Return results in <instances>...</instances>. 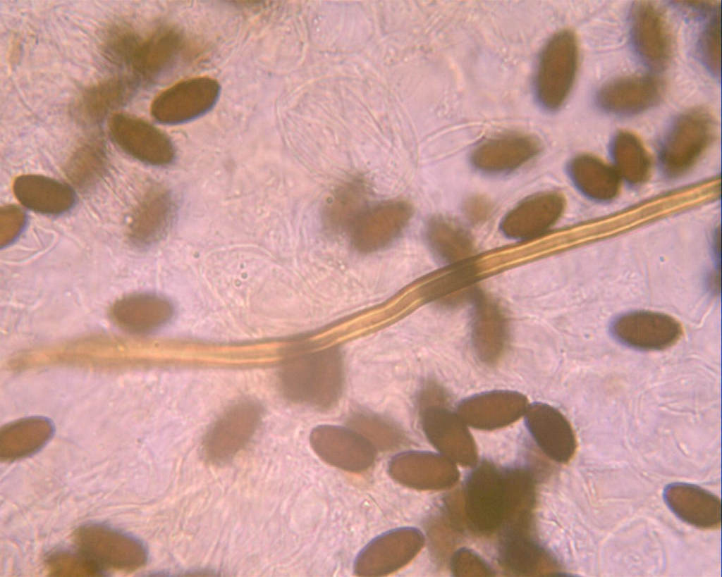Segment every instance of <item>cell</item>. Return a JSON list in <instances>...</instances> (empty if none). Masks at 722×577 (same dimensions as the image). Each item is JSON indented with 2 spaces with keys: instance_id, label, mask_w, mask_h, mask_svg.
<instances>
[{
  "instance_id": "cell-15",
  "label": "cell",
  "mask_w": 722,
  "mask_h": 577,
  "mask_svg": "<svg viewBox=\"0 0 722 577\" xmlns=\"http://www.w3.org/2000/svg\"><path fill=\"white\" fill-rule=\"evenodd\" d=\"M665 92L663 81L654 75H629L610 81L599 90L596 100L605 111L632 115L656 105Z\"/></svg>"
},
{
  "instance_id": "cell-11",
  "label": "cell",
  "mask_w": 722,
  "mask_h": 577,
  "mask_svg": "<svg viewBox=\"0 0 722 577\" xmlns=\"http://www.w3.org/2000/svg\"><path fill=\"white\" fill-rule=\"evenodd\" d=\"M611 331L620 343L640 350H663L674 345L683 335L680 323L656 311L638 310L618 316Z\"/></svg>"
},
{
  "instance_id": "cell-34",
  "label": "cell",
  "mask_w": 722,
  "mask_h": 577,
  "mask_svg": "<svg viewBox=\"0 0 722 577\" xmlns=\"http://www.w3.org/2000/svg\"><path fill=\"white\" fill-rule=\"evenodd\" d=\"M349 427L363 435L374 448L390 450L405 440L403 431L393 423L377 414L356 412L349 419Z\"/></svg>"
},
{
  "instance_id": "cell-7",
  "label": "cell",
  "mask_w": 722,
  "mask_h": 577,
  "mask_svg": "<svg viewBox=\"0 0 722 577\" xmlns=\"http://www.w3.org/2000/svg\"><path fill=\"white\" fill-rule=\"evenodd\" d=\"M424 544L421 531L412 527L396 528L377 536L358 553L353 571L360 576H382L410 562Z\"/></svg>"
},
{
  "instance_id": "cell-18",
  "label": "cell",
  "mask_w": 722,
  "mask_h": 577,
  "mask_svg": "<svg viewBox=\"0 0 722 577\" xmlns=\"http://www.w3.org/2000/svg\"><path fill=\"white\" fill-rule=\"evenodd\" d=\"M183 34L173 27H162L141 39L130 66L137 77L154 82L166 75L188 51Z\"/></svg>"
},
{
  "instance_id": "cell-6",
  "label": "cell",
  "mask_w": 722,
  "mask_h": 577,
  "mask_svg": "<svg viewBox=\"0 0 722 577\" xmlns=\"http://www.w3.org/2000/svg\"><path fill=\"white\" fill-rule=\"evenodd\" d=\"M220 92L219 83L212 77L184 80L157 94L152 101L150 113L162 124L186 123L209 112L216 104Z\"/></svg>"
},
{
  "instance_id": "cell-35",
  "label": "cell",
  "mask_w": 722,
  "mask_h": 577,
  "mask_svg": "<svg viewBox=\"0 0 722 577\" xmlns=\"http://www.w3.org/2000/svg\"><path fill=\"white\" fill-rule=\"evenodd\" d=\"M509 531L501 549L503 564L512 571L521 574L533 571L540 557L538 547L519 531Z\"/></svg>"
},
{
  "instance_id": "cell-16",
  "label": "cell",
  "mask_w": 722,
  "mask_h": 577,
  "mask_svg": "<svg viewBox=\"0 0 722 577\" xmlns=\"http://www.w3.org/2000/svg\"><path fill=\"white\" fill-rule=\"evenodd\" d=\"M565 209L563 197L543 192L527 197L510 210L501 221L502 232L511 239L528 240L552 227Z\"/></svg>"
},
{
  "instance_id": "cell-8",
  "label": "cell",
  "mask_w": 722,
  "mask_h": 577,
  "mask_svg": "<svg viewBox=\"0 0 722 577\" xmlns=\"http://www.w3.org/2000/svg\"><path fill=\"white\" fill-rule=\"evenodd\" d=\"M412 214V206L403 200H389L366 208L349 230L353 247L366 254L382 249L400 236Z\"/></svg>"
},
{
  "instance_id": "cell-12",
  "label": "cell",
  "mask_w": 722,
  "mask_h": 577,
  "mask_svg": "<svg viewBox=\"0 0 722 577\" xmlns=\"http://www.w3.org/2000/svg\"><path fill=\"white\" fill-rule=\"evenodd\" d=\"M466 492L467 515L473 526L483 531L494 529L510 505L506 476L482 466L470 476Z\"/></svg>"
},
{
  "instance_id": "cell-37",
  "label": "cell",
  "mask_w": 722,
  "mask_h": 577,
  "mask_svg": "<svg viewBox=\"0 0 722 577\" xmlns=\"http://www.w3.org/2000/svg\"><path fill=\"white\" fill-rule=\"evenodd\" d=\"M141 39L130 28L116 25L107 30L103 42V51L114 63L130 66Z\"/></svg>"
},
{
  "instance_id": "cell-32",
  "label": "cell",
  "mask_w": 722,
  "mask_h": 577,
  "mask_svg": "<svg viewBox=\"0 0 722 577\" xmlns=\"http://www.w3.org/2000/svg\"><path fill=\"white\" fill-rule=\"evenodd\" d=\"M106 165V149L99 137H91L82 142L66 161V175L80 189L93 186L102 177Z\"/></svg>"
},
{
  "instance_id": "cell-9",
  "label": "cell",
  "mask_w": 722,
  "mask_h": 577,
  "mask_svg": "<svg viewBox=\"0 0 722 577\" xmlns=\"http://www.w3.org/2000/svg\"><path fill=\"white\" fill-rule=\"evenodd\" d=\"M113 142L135 159L153 166L171 163L176 156L169 137L149 123L133 116L117 113L108 124Z\"/></svg>"
},
{
  "instance_id": "cell-39",
  "label": "cell",
  "mask_w": 722,
  "mask_h": 577,
  "mask_svg": "<svg viewBox=\"0 0 722 577\" xmlns=\"http://www.w3.org/2000/svg\"><path fill=\"white\" fill-rule=\"evenodd\" d=\"M1 246L10 243L18 235L24 223L23 212L14 206L1 207Z\"/></svg>"
},
{
  "instance_id": "cell-38",
  "label": "cell",
  "mask_w": 722,
  "mask_h": 577,
  "mask_svg": "<svg viewBox=\"0 0 722 577\" xmlns=\"http://www.w3.org/2000/svg\"><path fill=\"white\" fill-rule=\"evenodd\" d=\"M699 56L706 68L715 75L721 74V8L716 11L699 39Z\"/></svg>"
},
{
  "instance_id": "cell-25",
  "label": "cell",
  "mask_w": 722,
  "mask_h": 577,
  "mask_svg": "<svg viewBox=\"0 0 722 577\" xmlns=\"http://www.w3.org/2000/svg\"><path fill=\"white\" fill-rule=\"evenodd\" d=\"M479 269L470 260L452 266L422 287L421 295L441 307L455 308L472 302L479 290Z\"/></svg>"
},
{
  "instance_id": "cell-31",
  "label": "cell",
  "mask_w": 722,
  "mask_h": 577,
  "mask_svg": "<svg viewBox=\"0 0 722 577\" xmlns=\"http://www.w3.org/2000/svg\"><path fill=\"white\" fill-rule=\"evenodd\" d=\"M426 238L436 256L452 266L470 260L474 252L473 240L466 230L443 217L429 221Z\"/></svg>"
},
{
  "instance_id": "cell-13",
  "label": "cell",
  "mask_w": 722,
  "mask_h": 577,
  "mask_svg": "<svg viewBox=\"0 0 722 577\" xmlns=\"http://www.w3.org/2000/svg\"><path fill=\"white\" fill-rule=\"evenodd\" d=\"M470 304L472 348L481 362L493 365L502 357L508 347V317L499 304L481 289Z\"/></svg>"
},
{
  "instance_id": "cell-5",
  "label": "cell",
  "mask_w": 722,
  "mask_h": 577,
  "mask_svg": "<svg viewBox=\"0 0 722 577\" xmlns=\"http://www.w3.org/2000/svg\"><path fill=\"white\" fill-rule=\"evenodd\" d=\"M262 419L255 402L240 401L227 409L210 426L202 441L205 459L214 464L233 459L251 441Z\"/></svg>"
},
{
  "instance_id": "cell-33",
  "label": "cell",
  "mask_w": 722,
  "mask_h": 577,
  "mask_svg": "<svg viewBox=\"0 0 722 577\" xmlns=\"http://www.w3.org/2000/svg\"><path fill=\"white\" fill-rule=\"evenodd\" d=\"M612 154L619 175L634 184L647 179L650 159L642 142L635 134L629 131L618 132L613 142Z\"/></svg>"
},
{
  "instance_id": "cell-14",
  "label": "cell",
  "mask_w": 722,
  "mask_h": 577,
  "mask_svg": "<svg viewBox=\"0 0 722 577\" xmlns=\"http://www.w3.org/2000/svg\"><path fill=\"white\" fill-rule=\"evenodd\" d=\"M529 403L522 393L508 390L482 392L461 400L456 413L475 428L494 429L507 426L525 414Z\"/></svg>"
},
{
  "instance_id": "cell-28",
  "label": "cell",
  "mask_w": 722,
  "mask_h": 577,
  "mask_svg": "<svg viewBox=\"0 0 722 577\" xmlns=\"http://www.w3.org/2000/svg\"><path fill=\"white\" fill-rule=\"evenodd\" d=\"M368 188L360 178H353L338 186L329 197L323 210L324 225L332 233L350 230L367 208Z\"/></svg>"
},
{
  "instance_id": "cell-24",
  "label": "cell",
  "mask_w": 722,
  "mask_h": 577,
  "mask_svg": "<svg viewBox=\"0 0 722 577\" xmlns=\"http://www.w3.org/2000/svg\"><path fill=\"white\" fill-rule=\"evenodd\" d=\"M173 308L166 299L152 294H135L116 302L111 308L114 321L134 333H147L166 324Z\"/></svg>"
},
{
  "instance_id": "cell-1",
  "label": "cell",
  "mask_w": 722,
  "mask_h": 577,
  "mask_svg": "<svg viewBox=\"0 0 722 577\" xmlns=\"http://www.w3.org/2000/svg\"><path fill=\"white\" fill-rule=\"evenodd\" d=\"M279 381L282 393L290 402L321 411L332 409L344 387L341 351L331 346L294 352L281 364Z\"/></svg>"
},
{
  "instance_id": "cell-21",
  "label": "cell",
  "mask_w": 722,
  "mask_h": 577,
  "mask_svg": "<svg viewBox=\"0 0 722 577\" xmlns=\"http://www.w3.org/2000/svg\"><path fill=\"white\" fill-rule=\"evenodd\" d=\"M538 140L529 135L511 133L489 139L473 151L471 160L478 170L506 173L526 163L539 151Z\"/></svg>"
},
{
  "instance_id": "cell-29",
  "label": "cell",
  "mask_w": 722,
  "mask_h": 577,
  "mask_svg": "<svg viewBox=\"0 0 722 577\" xmlns=\"http://www.w3.org/2000/svg\"><path fill=\"white\" fill-rule=\"evenodd\" d=\"M569 173L577 187L593 199L608 200L618 192L620 175L617 170L594 156L582 154L574 158Z\"/></svg>"
},
{
  "instance_id": "cell-3",
  "label": "cell",
  "mask_w": 722,
  "mask_h": 577,
  "mask_svg": "<svg viewBox=\"0 0 722 577\" xmlns=\"http://www.w3.org/2000/svg\"><path fill=\"white\" fill-rule=\"evenodd\" d=\"M578 66V45L569 30L556 33L546 44L536 79L537 97L546 108H559L573 85Z\"/></svg>"
},
{
  "instance_id": "cell-22",
  "label": "cell",
  "mask_w": 722,
  "mask_h": 577,
  "mask_svg": "<svg viewBox=\"0 0 722 577\" xmlns=\"http://www.w3.org/2000/svg\"><path fill=\"white\" fill-rule=\"evenodd\" d=\"M171 194L160 185L149 187L135 208L129 225V237L138 246L157 241L168 229L173 213Z\"/></svg>"
},
{
  "instance_id": "cell-26",
  "label": "cell",
  "mask_w": 722,
  "mask_h": 577,
  "mask_svg": "<svg viewBox=\"0 0 722 577\" xmlns=\"http://www.w3.org/2000/svg\"><path fill=\"white\" fill-rule=\"evenodd\" d=\"M134 90V82L126 77H114L87 87L74 106V114L80 122L94 125L113 110L128 101Z\"/></svg>"
},
{
  "instance_id": "cell-27",
  "label": "cell",
  "mask_w": 722,
  "mask_h": 577,
  "mask_svg": "<svg viewBox=\"0 0 722 577\" xmlns=\"http://www.w3.org/2000/svg\"><path fill=\"white\" fill-rule=\"evenodd\" d=\"M54 431L51 422L34 416L10 423L0 430V457L14 461L28 457L43 447Z\"/></svg>"
},
{
  "instance_id": "cell-4",
  "label": "cell",
  "mask_w": 722,
  "mask_h": 577,
  "mask_svg": "<svg viewBox=\"0 0 722 577\" xmlns=\"http://www.w3.org/2000/svg\"><path fill=\"white\" fill-rule=\"evenodd\" d=\"M78 550L100 568L132 571L147 559L144 545L137 539L113 528L98 523L78 528L73 534Z\"/></svg>"
},
{
  "instance_id": "cell-23",
  "label": "cell",
  "mask_w": 722,
  "mask_h": 577,
  "mask_svg": "<svg viewBox=\"0 0 722 577\" xmlns=\"http://www.w3.org/2000/svg\"><path fill=\"white\" fill-rule=\"evenodd\" d=\"M16 199L26 208L37 213L57 215L71 209L75 196L63 182L39 175H23L13 184Z\"/></svg>"
},
{
  "instance_id": "cell-36",
  "label": "cell",
  "mask_w": 722,
  "mask_h": 577,
  "mask_svg": "<svg viewBox=\"0 0 722 577\" xmlns=\"http://www.w3.org/2000/svg\"><path fill=\"white\" fill-rule=\"evenodd\" d=\"M46 568L54 576H97L102 575V568L80 551H56L46 560Z\"/></svg>"
},
{
  "instance_id": "cell-2",
  "label": "cell",
  "mask_w": 722,
  "mask_h": 577,
  "mask_svg": "<svg viewBox=\"0 0 722 577\" xmlns=\"http://www.w3.org/2000/svg\"><path fill=\"white\" fill-rule=\"evenodd\" d=\"M716 123L705 108H695L681 114L666 134L660 150L665 172L678 176L686 172L704 154L714 139Z\"/></svg>"
},
{
  "instance_id": "cell-10",
  "label": "cell",
  "mask_w": 722,
  "mask_h": 577,
  "mask_svg": "<svg viewBox=\"0 0 722 577\" xmlns=\"http://www.w3.org/2000/svg\"><path fill=\"white\" fill-rule=\"evenodd\" d=\"M310 440L312 448L323 461L347 471H365L376 459L374 447L349 426H319L312 430Z\"/></svg>"
},
{
  "instance_id": "cell-30",
  "label": "cell",
  "mask_w": 722,
  "mask_h": 577,
  "mask_svg": "<svg viewBox=\"0 0 722 577\" xmlns=\"http://www.w3.org/2000/svg\"><path fill=\"white\" fill-rule=\"evenodd\" d=\"M441 464L440 457L434 454L407 451L391 458L388 471L394 480L406 487L434 489L443 483L438 473Z\"/></svg>"
},
{
  "instance_id": "cell-17",
  "label": "cell",
  "mask_w": 722,
  "mask_h": 577,
  "mask_svg": "<svg viewBox=\"0 0 722 577\" xmlns=\"http://www.w3.org/2000/svg\"><path fill=\"white\" fill-rule=\"evenodd\" d=\"M524 416L528 431L549 457L561 463L573 458L577 448L575 434L558 409L537 402L528 404Z\"/></svg>"
},
{
  "instance_id": "cell-20",
  "label": "cell",
  "mask_w": 722,
  "mask_h": 577,
  "mask_svg": "<svg viewBox=\"0 0 722 577\" xmlns=\"http://www.w3.org/2000/svg\"><path fill=\"white\" fill-rule=\"evenodd\" d=\"M663 498L672 513L690 526L704 530L716 529L721 526L720 498L700 486L671 483L664 488Z\"/></svg>"
},
{
  "instance_id": "cell-19",
  "label": "cell",
  "mask_w": 722,
  "mask_h": 577,
  "mask_svg": "<svg viewBox=\"0 0 722 577\" xmlns=\"http://www.w3.org/2000/svg\"><path fill=\"white\" fill-rule=\"evenodd\" d=\"M632 37L638 55L647 65L662 69L668 64L673 53L672 37L663 14L651 3H635Z\"/></svg>"
},
{
  "instance_id": "cell-40",
  "label": "cell",
  "mask_w": 722,
  "mask_h": 577,
  "mask_svg": "<svg viewBox=\"0 0 722 577\" xmlns=\"http://www.w3.org/2000/svg\"><path fill=\"white\" fill-rule=\"evenodd\" d=\"M466 218L472 223L478 224L484 221L491 213V204L482 196L469 197L463 206Z\"/></svg>"
}]
</instances>
